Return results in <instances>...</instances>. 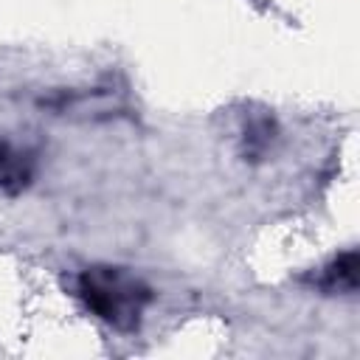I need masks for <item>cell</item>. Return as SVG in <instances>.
I'll return each mask as SVG.
<instances>
[{"label": "cell", "mask_w": 360, "mask_h": 360, "mask_svg": "<svg viewBox=\"0 0 360 360\" xmlns=\"http://www.w3.org/2000/svg\"><path fill=\"white\" fill-rule=\"evenodd\" d=\"M276 138H278V129H276V121H273V118H267V115L250 118L248 127H245V132H242L245 158H250V160L264 158V155L273 149Z\"/></svg>", "instance_id": "277c9868"}, {"label": "cell", "mask_w": 360, "mask_h": 360, "mask_svg": "<svg viewBox=\"0 0 360 360\" xmlns=\"http://www.w3.org/2000/svg\"><path fill=\"white\" fill-rule=\"evenodd\" d=\"M37 174V155L25 146H17L6 138H0V191L20 194L31 186Z\"/></svg>", "instance_id": "7a4b0ae2"}, {"label": "cell", "mask_w": 360, "mask_h": 360, "mask_svg": "<svg viewBox=\"0 0 360 360\" xmlns=\"http://www.w3.org/2000/svg\"><path fill=\"white\" fill-rule=\"evenodd\" d=\"M357 270H360L357 250H343L332 256L323 267H318L312 284L326 295H352L357 290Z\"/></svg>", "instance_id": "3957f363"}, {"label": "cell", "mask_w": 360, "mask_h": 360, "mask_svg": "<svg viewBox=\"0 0 360 360\" xmlns=\"http://www.w3.org/2000/svg\"><path fill=\"white\" fill-rule=\"evenodd\" d=\"M76 295L90 315L115 332H135L155 298L152 287L138 273L118 264L84 267L76 278Z\"/></svg>", "instance_id": "6da1fadb"}]
</instances>
